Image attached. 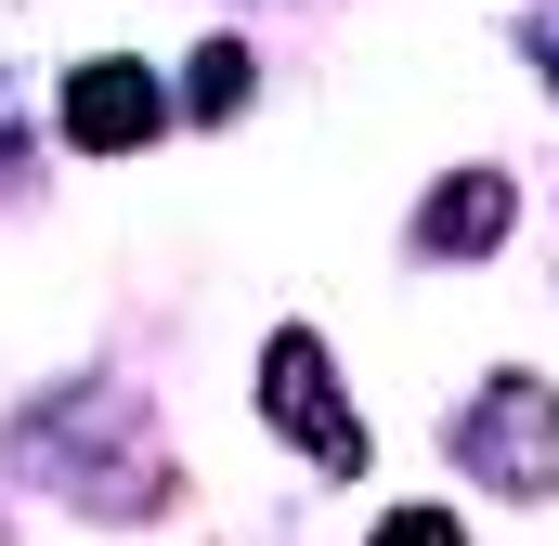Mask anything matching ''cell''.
Here are the masks:
<instances>
[{"mask_svg":"<svg viewBox=\"0 0 559 546\" xmlns=\"http://www.w3.org/2000/svg\"><path fill=\"white\" fill-rule=\"evenodd\" d=\"M261 404H274L286 429L312 442V468H352V482H365V416H352L338 391H325V352H312L299 325H286L274 352H261Z\"/></svg>","mask_w":559,"mask_h":546,"instance_id":"1","label":"cell"},{"mask_svg":"<svg viewBox=\"0 0 559 546\" xmlns=\"http://www.w3.org/2000/svg\"><path fill=\"white\" fill-rule=\"evenodd\" d=\"M468 468H495V482H521V495H547L559 482V404L534 391V378H495L481 404H468Z\"/></svg>","mask_w":559,"mask_h":546,"instance_id":"2","label":"cell"},{"mask_svg":"<svg viewBox=\"0 0 559 546\" xmlns=\"http://www.w3.org/2000/svg\"><path fill=\"white\" fill-rule=\"evenodd\" d=\"M156 118H169V92H156L143 66H79V79H66V143H92V156L156 143Z\"/></svg>","mask_w":559,"mask_h":546,"instance_id":"3","label":"cell"},{"mask_svg":"<svg viewBox=\"0 0 559 546\" xmlns=\"http://www.w3.org/2000/svg\"><path fill=\"white\" fill-rule=\"evenodd\" d=\"M417 235H429V248H495V235H508V182H495V169H468V182H442Z\"/></svg>","mask_w":559,"mask_h":546,"instance_id":"4","label":"cell"},{"mask_svg":"<svg viewBox=\"0 0 559 546\" xmlns=\"http://www.w3.org/2000/svg\"><path fill=\"white\" fill-rule=\"evenodd\" d=\"M235 92H248V52H235V39L195 52V118H235Z\"/></svg>","mask_w":559,"mask_h":546,"instance_id":"5","label":"cell"},{"mask_svg":"<svg viewBox=\"0 0 559 546\" xmlns=\"http://www.w3.org/2000/svg\"><path fill=\"white\" fill-rule=\"evenodd\" d=\"M378 546H468V534H455V508H391Z\"/></svg>","mask_w":559,"mask_h":546,"instance_id":"6","label":"cell"}]
</instances>
